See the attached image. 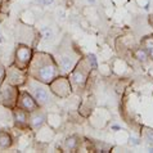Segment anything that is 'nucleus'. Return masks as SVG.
<instances>
[{
  "label": "nucleus",
  "instance_id": "obj_8",
  "mask_svg": "<svg viewBox=\"0 0 153 153\" xmlns=\"http://www.w3.org/2000/svg\"><path fill=\"white\" fill-rule=\"evenodd\" d=\"M28 77L27 71L26 70H21L18 67H16L13 63L10 66L5 67V79H4V82L14 85V86L22 88L26 80Z\"/></svg>",
  "mask_w": 153,
  "mask_h": 153
},
{
  "label": "nucleus",
  "instance_id": "obj_12",
  "mask_svg": "<svg viewBox=\"0 0 153 153\" xmlns=\"http://www.w3.org/2000/svg\"><path fill=\"white\" fill-rule=\"evenodd\" d=\"M13 143H14L13 135L9 131H7L4 129L0 130V148L1 149H9L13 146Z\"/></svg>",
  "mask_w": 153,
  "mask_h": 153
},
{
  "label": "nucleus",
  "instance_id": "obj_1",
  "mask_svg": "<svg viewBox=\"0 0 153 153\" xmlns=\"http://www.w3.org/2000/svg\"><path fill=\"white\" fill-rule=\"evenodd\" d=\"M27 75L28 77L49 85L61 74H59V68L53 54L33 50L31 62L27 67Z\"/></svg>",
  "mask_w": 153,
  "mask_h": 153
},
{
  "label": "nucleus",
  "instance_id": "obj_18",
  "mask_svg": "<svg viewBox=\"0 0 153 153\" xmlns=\"http://www.w3.org/2000/svg\"><path fill=\"white\" fill-rule=\"evenodd\" d=\"M129 144H130V146H138V144H140V140L137 139V138L130 137V139H129Z\"/></svg>",
  "mask_w": 153,
  "mask_h": 153
},
{
  "label": "nucleus",
  "instance_id": "obj_19",
  "mask_svg": "<svg viewBox=\"0 0 153 153\" xmlns=\"http://www.w3.org/2000/svg\"><path fill=\"white\" fill-rule=\"evenodd\" d=\"M4 42V37H3V33H1V31H0V45H1Z\"/></svg>",
  "mask_w": 153,
  "mask_h": 153
},
{
  "label": "nucleus",
  "instance_id": "obj_11",
  "mask_svg": "<svg viewBox=\"0 0 153 153\" xmlns=\"http://www.w3.org/2000/svg\"><path fill=\"white\" fill-rule=\"evenodd\" d=\"M45 122H46V113L42 111V108H37L36 111L30 113V118H28L30 130L36 133L45 125Z\"/></svg>",
  "mask_w": 153,
  "mask_h": 153
},
{
  "label": "nucleus",
  "instance_id": "obj_20",
  "mask_svg": "<svg viewBox=\"0 0 153 153\" xmlns=\"http://www.w3.org/2000/svg\"><path fill=\"white\" fill-rule=\"evenodd\" d=\"M0 4H1V0H0Z\"/></svg>",
  "mask_w": 153,
  "mask_h": 153
},
{
  "label": "nucleus",
  "instance_id": "obj_15",
  "mask_svg": "<svg viewBox=\"0 0 153 153\" xmlns=\"http://www.w3.org/2000/svg\"><path fill=\"white\" fill-rule=\"evenodd\" d=\"M79 143L80 140L79 138L76 137V135H72V137H68L65 143H63V149H65V152H72V151H76L79 147Z\"/></svg>",
  "mask_w": 153,
  "mask_h": 153
},
{
  "label": "nucleus",
  "instance_id": "obj_17",
  "mask_svg": "<svg viewBox=\"0 0 153 153\" xmlns=\"http://www.w3.org/2000/svg\"><path fill=\"white\" fill-rule=\"evenodd\" d=\"M4 79H5V66L3 65V62L0 61V86L4 82Z\"/></svg>",
  "mask_w": 153,
  "mask_h": 153
},
{
  "label": "nucleus",
  "instance_id": "obj_16",
  "mask_svg": "<svg viewBox=\"0 0 153 153\" xmlns=\"http://www.w3.org/2000/svg\"><path fill=\"white\" fill-rule=\"evenodd\" d=\"M134 57L137 61L142 62V63H147L149 61V57H148V54L146 50H144L143 46H138L137 49H134Z\"/></svg>",
  "mask_w": 153,
  "mask_h": 153
},
{
  "label": "nucleus",
  "instance_id": "obj_2",
  "mask_svg": "<svg viewBox=\"0 0 153 153\" xmlns=\"http://www.w3.org/2000/svg\"><path fill=\"white\" fill-rule=\"evenodd\" d=\"M54 59L57 62V66L59 68V74L63 76H67L70 72L75 68V66L79 63V61L84 57L80 48L75 44L72 37L66 35L57 46L56 52L53 54Z\"/></svg>",
  "mask_w": 153,
  "mask_h": 153
},
{
  "label": "nucleus",
  "instance_id": "obj_9",
  "mask_svg": "<svg viewBox=\"0 0 153 153\" xmlns=\"http://www.w3.org/2000/svg\"><path fill=\"white\" fill-rule=\"evenodd\" d=\"M16 107H19L27 111L28 113H31L33 111H36L37 108H40L37 105L36 100L33 99V97L30 94L26 89H21L19 88V93H18V98H17V105Z\"/></svg>",
  "mask_w": 153,
  "mask_h": 153
},
{
  "label": "nucleus",
  "instance_id": "obj_10",
  "mask_svg": "<svg viewBox=\"0 0 153 153\" xmlns=\"http://www.w3.org/2000/svg\"><path fill=\"white\" fill-rule=\"evenodd\" d=\"M12 111V117H13V122L14 126L19 130H30V125H28V118H30V113L25 109L19 108V107H14Z\"/></svg>",
  "mask_w": 153,
  "mask_h": 153
},
{
  "label": "nucleus",
  "instance_id": "obj_3",
  "mask_svg": "<svg viewBox=\"0 0 153 153\" xmlns=\"http://www.w3.org/2000/svg\"><path fill=\"white\" fill-rule=\"evenodd\" d=\"M97 67H98L97 58L94 54H88V56H84L80 59L79 63L75 66V68L67 75L72 88V93L81 94L84 89L86 88V84L91 71L95 70Z\"/></svg>",
  "mask_w": 153,
  "mask_h": 153
},
{
  "label": "nucleus",
  "instance_id": "obj_6",
  "mask_svg": "<svg viewBox=\"0 0 153 153\" xmlns=\"http://www.w3.org/2000/svg\"><path fill=\"white\" fill-rule=\"evenodd\" d=\"M32 54H33V48L32 46L18 42L17 46H16V50H14L13 65L16 67H18V68H21V70H26L27 71V67L30 65V62H31Z\"/></svg>",
  "mask_w": 153,
  "mask_h": 153
},
{
  "label": "nucleus",
  "instance_id": "obj_14",
  "mask_svg": "<svg viewBox=\"0 0 153 153\" xmlns=\"http://www.w3.org/2000/svg\"><path fill=\"white\" fill-rule=\"evenodd\" d=\"M143 139L146 142V147L148 152H153V129L143 127Z\"/></svg>",
  "mask_w": 153,
  "mask_h": 153
},
{
  "label": "nucleus",
  "instance_id": "obj_5",
  "mask_svg": "<svg viewBox=\"0 0 153 153\" xmlns=\"http://www.w3.org/2000/svg\"><path fill=\"white\" fill-rule=\"evenodd\" d=\"M18 93H19L18 86L3 82V85L0 86V104L7 109H13L17 105Z\"/></svg>",
  "mask_w": 153,
  "mask_h": 153
},
{
  "label": "nucleus",
  "instance_id": "obj_4",
  "mask_svg": "<svg viewBox=\"0 0 153 153\" xmlns=\"http://www.w3.org/2000/svg\"><path fill=\"white\" fill-rule=\"evenodd\" d=\"M23 86L26 88V90L33 97V99L36 100V103L40 108H45L53 103L54 94L50 91L48 84L40 82L32 77H27Z\"/></svg>",
  "mask_w": 153,
  "mask_h": 153
},
{
  "label": "nucleus",
  "instance_id": "obj_7",
  "mask_svg": "<svg viewBox=\"0 0 153 153\" xmlns=\"http://www.w3.org/2000/svg\"><path fill=\"white\" fill-rule=\"evenodd\" d=\"M49 89L50 91L54 94V97L57 98H68L72 94V88L70 84V80L67 76L59 75L52 82L49 84Z\"/></svg>",
  "mask_w": 153,
  "mask_h": 153
},
{
  "label": "nucleus",
  "instance_id": "obj_13",
  "mask_svg": "<svg viewBox=\"0 0 153 153\" xmlns=\"http://www.w3.org/2000/svg\"><path fill=\"white\" fill-rule=\"evenodd\" d=\"M140 46H143L144 50H146L148 54V57H149V59L153 62V33L143 37L142 42H140Z\"/></svg>",
  "mask_w": 153,
  "mask_h": 153
}]
</instances>
